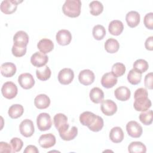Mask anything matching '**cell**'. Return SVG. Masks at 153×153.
Here are the masks:
<instances>
[{"mask_svg": "<svg viewBox=\"0 0 153 153\" xmlns=\"http://www.w3.org/2000/svg\"><path fill=\"white\" fill-rule=\"evenodd\" d=\"M142 79V74L136 71L134 69H131L127 75V80L132 85H137L140 82Z\"/></svg>", "mask_w": 153, "mask_h": 153, "instance_id": "obj_31", "label": "cell"}, {"mask_svg": "<svg viewBox=\"0 0 153 153\" xmlns=\"http://www.w3.org/2000/svg\"><path fill=\"white\" fill-rule=\"evenodd\" d=\"M109 139L114 143H120L124 139V132L120 127H113L109 133Z\"/></svg>", "mask_w": 153, "mask_h": 153, "instance_id": "obj_25", "label": "cell"}, {"mask_svg": "<svg viewBox=\"0 0 153 153\" xmlns=\"http://www.w3.org/2000/svg\"><path fill=\"white\" fill-rule=\"evenodd\" d=\"M18 82L21 87L26 90L32 88L35 85L34 78L29 73L20 74L18 77Z\"/></svg>", "mask_w": 153, "mask_h": 153, "instance_id": "obj_10", "label": "cell"}, {"mask_svg": "<svg viewBox=\"0 0 153 153\" xmlns=\"http://www.w3.org/2000/svg\"><path fill=\"white\" fill-rule=\"evenodd\" d=\"M145 46L146 50L152 51L153 50V36H151L148 37L145 42Z\"/></svg>", "mask_w": 153, "mask_h": 153, "instance_id": "obj_44", "label": "cell"}, {"mask_svg": "<svg viewBox=\"0 0 153 153\" xmlns=\"http://www.w3.org/2000/svg\"><path fill=\"white\" fill-rule=\"evenodd\" d=\"M37 47L40 52L43 54H47L54 48V43L51 39L47 38H43L41 39L37 44Z\"/></svg>", "mask_w": 153, "mask_h": 153, "instance_id": "obj_24", "label": "cell"}, {"mask_svg": "<svg viewBox=\"0 0 153 153\" xmlns=\"http://www.w3.org/2000/svg\"><path fill=\"white\" fill-rule=\"evenodd\" d=\"M97 115L94 113L89 111H85L82 112L79 115V121L82 125L87 126L88 128L91 126L96 121Z\"/></svg>", "mask_w": 153, "mask_h": 153, "instance_id": "obj_17", "label": "cell"}, {"mask_svg": "<svg viewBox=\"0 0 153 153\" xmlns=\"http://www.w3.org/2000/svg\"><path fill=\"white\" fill-rule=\"evenodd\" d=\"M16 66L11 62H5L1 66V74L7 78L13 76L16 72Z\"/></svg>", "mask_w": 153, "mask_h": 153, "instance_id": "obj_21", "label": "cell"}, {"mask_svg": "<svg viewBox=\"0 0 153 153\" xmlns=\"http://www.w3.org/2000/svg\"><path fill=\"white\" fill-rule=\"evenodd\" d=\"M12 54L17 57H20L24 56L26 53V47H20L13 44L11 48Z\"/></svg>", "mask_w": 153, "mask_h": 153, "instance_id": "obj_40", "label": "cell"}, {"mask_svg": "<svg viewBox=\"0 0 153 153\" xmlns=\"http://www.w3.org/2000/svg\"><path fill=\"white\" fill-rule=\"evenodd\" d=\"M124 29V25L121 21L118 20H114L111 21L108 26L109 32L115 36L120 35Z\"/></svg>", "mask_w": 153, "mask_h": 153, "instance_id": "obj_20", "label": "cell"}, {"mask_svg": "<svg viewBox=\"0 0 153 153\" xmlns=\"http://www.w3.org/2000/svg\"><path fill=\"white\" fill-rule=\"evenodd\" d=\"M126 20L129 27H134L140 23V14L136 11H129L126 16Z\"/></svg>", "mask_w": 153, "mask_h": 153, "instance_id": "obj_22", "label": "cell"}, {"mask_svg": "<svg viewBox=\"0 0 153 153\" xmlns=\"http://www.w3.org/2000/svg\"><path fill=\"white\" fill-rule=\"evenodd\" d=\"M90 100L94 103H99L102 102L104 98V93L99 87L93 88L89 93Z\"/></svg>", "mask_w": 153, "mask_h": 153, "instance_id": "obj_26", "label": "cell"}, {"mask_svg": "<svg viewBox=\"0 0 153 153\" xmlns=\"http://www.w3.org/2000/svg\"><path fill=\"white\" fill-rule=\"evenodd\" d=\"M152 111L147 110L141 112L139 115V118L142 124L146 126H148L150 125L152 122Z\"/></svg>", "mask_w": 153, "mask_h": 153, "instance_id": "obj_36", "label": "cell"}, {"mask_svg": "<svg viewBox=\"0 0 153 153\" xmlns=\"http://www.w3.org/2000/svg\"><path fill=\"white\" fill-rule=\"evenodd\" d=\"M126 72V66L122 63H116L113 65L111 69V73L115 77L121 76Z\"/></svg>", "mask_w": 153, "mask_h": 153, "instance_id": "obj_37", "label": "cell"}, {"mask_svg": "<svg viewBox=\"0 0 153 153\" xmlns=\"http://www.w3.org/2000/svg\"><path fill=\"white\" fill-rule=\"evenodd\" d=\"M133 66L134 70H136L140 74H142L148 70L149 68V65L148 63L145 60L139 59L136 60L134 62Z\"/></svg>", "mask_w": 153, "mask_h": 153, "instance_id": "obj_33", "label": "cell"}, {"mask_svg": "<svg viewBox=\"0 0 153 153\" xmlns=\"http://www.w3.org/2000/svg\"><path fill=\"white\" fill-rule=\"evenodd\" d=\"M103 125H104V123H103V118L97 115L96 121L93 124L90 126L88 128L92 131L97 132L102 129Z\"/></svg>", "mask_w": 153, "mask_h": 153, "instance_id": "obj_39", "label": "cell"}, {"mask_svg": "<svg viewBox=\"0 0 153 153\" xmlns=\"http://www.w3.org/2000/svg\"><path fill=\"white\" fill-rule=\"evenodd\" d=\"M51 72L50 68L48 66H44L36 70V77L41 81H46L51 76Z\"/></svg>", "mask_w": 153, "mask_h": 153, "instance_id": "obj_30", "label": "cell"}, {"mask_svg": "<svg viewBox=\"0 0 153 153\" xmlns=\"http://www.w3.org/2000/svg\"><path fill=\"white\" fill-rule=\"evenodd\" d=\"M0 152H13V149L11 145L7 142H0Z\"/></svg>", "mask_w": 153, "mask_h": 153, "instance_id": "obj_43", "label": "cell"}, {"mask_svg": "<svg viewBox=\"0 0 153 153\" xmlns=\"http://www.w3.org/2000/svg\"><path fill=\"white\" fill-rule=\"evenodd\" d=\"M36 124L40 131L49 130L52 125L50 115L45 112L39 114L36 118Z\"/></svg>", "mask_w": 153, "mask_h": 153, "instance_id": "obj_4", "label": "cell"}, {"mask_svg": "<svg viewBox=\"0 0 153 153\" xmlns=\"http://www.w3.org/2000/svg\"><path fill=\"white\" fill-rule=\"evenodd\" d=\"M94 74L90 69H84L81 71L78 75L79 82L84 85L91 84L94 82Z\"/></svg>", "mask_w": 153, "mask_h": 153, "instance_id": "obj_13", "label": "cell"}, {"mask_svg": "<svg viewBox=\"0 0 153 153\" xmlns=\"http://www.w3.org/2000/svg\"><path fill=\"white\" fill-rule=\"evenodd\" d=\"M90 12L93 16H99L103 10V5L99 1H93L89 4Z\"/></svg>", "mask_w": 153, "mask_h": 153, "instance_id": "obj_32", "label": "cell"}, {"mask_svg": "<svg viewBox=\"0 0 153 153\" xmlns=\"http://www.w3.org/2000/svg\"><path fill=\"white\" fill-rule=\"evenodd\" d=\"M18 92L17 85L11 81L5 82L1 88V93L2 96L8 99L14 98Z\"/></svg>", "mask_w": 153, "mask_h": 153, "instance_id": "obj_5", "label": "cell"}, {"mask_svg": "<svg viewBox=\"0 0 153 153\" xmlns=\"http://www.w3.org/2000/svg\"><path fill=\"white\" fill-rule=\"evenodd\" d=\"M105 50L109 53H115L118 51L120 48L118 41L114 38L108 39L104 45Z\"/></svg>", "mask_w": 153, "mask_h": 153, "instance_id": "obj_29", "label": "cell"}, {"mask_svg": "<svg viewBox=\"0 0 153 153\" xmlns=\"http://www.w3.org/2000/svg\"><path fill=\"white\" fill-rule=\"evenodd\" d=\"M48 56L41 52H35L30 57V62L32 65L37 68H41L45 66L48 62Z\"/></svg>", "mask_w": 153, "mask_h": 153, "instance_id": "obj_12", "label": "cell"}, {"mask_svg": "<svg viewBox=\"0 0 153 153\" xmlns=\"http://www.w3.org/2000/svg\"><path fill=\"white\" fill-rule=\"evenodd\" d=\"M56 142V137L52 133L42 134L40 136L38 140L39 145L44 149L50 148L53 146L55 145Z\"/></svg>", "mask_w": 153, "mask_h": 153, "instance_id": "obj_14", "label": "cell"}, {"mask_svg": "<svg viewBox=\"0 0 153 153\" xmlns=\"http://www.w3.org/2000/svg\"><path fill=\"white\" fill-rule=\"evenodd\" d=\"M22 1L16 0H4L1 4V10L5 14H10L16 11L17 5Z\"/></svg>", "mask_w": 153, "mask_h": 153, "instance_id": "obj_11", "label": "cell"}, {"mask_svg": "<svg viewBox=\"0 0 153 153\" xmlns=\"http://www.w3.org/2000/svg\"><path fill=\"white\" fill-rule=\"evenodd\" d=\"M128 151L131 153H145L146 152V148L141 142L134 141L129 144Z\"/></svg>", "mask_w": 153, "mask_h": 153, "instance_id": "obj_28", "label": "cell"}, {"mask_svg": "<svg viewBox=\"0 0 153 153\" xmlns=\"http://www.w3.org/2000/svg\"><path fill=\"white\" fill-rule=\"evenodd\" d=\"M53 122L59 134L69 129V124L68 123V117L62 113L56 114L53 118Z\"/></svg>", "mask_w": 153, "mask_h": 153, "instance_id": "obj_3", "label": "cell"}, {"mask_svg": "<svg viewBox=\"0 0 153 153\" xmlns=\"http://www.w3.org/2000/svg\"><path fill=\"white\" fill-rule=\"evenodd\" d=\"M148 93L144 88H137L134 93L133 107L137 111H145L151 106V101L148 97Z\"/></svg>", "mask_w": 153, "mask_h": 153, "instance_id": "obj_1", "label": "cell"}, {"mask_svg": "<svg viewBox=\"0 0 153 153\" xmlns=\"http://www.w3.org/2000/svg\"><path fill=\"white\" fill-rule=\"evenodd\" d=\"M117 78L111 72H107L103 74L101 78V84L106 88H112L117 83Z\"/></svg>", "mask_w": 153, "mask_h": 153, "instance_id": "obj_19", "label": "cell"}, {"mask_svg": "<svg viewBox=\"0 0 153 153\" xmlns=\"http://www.w3.org/2000/svg\"><path fill=\"white\" fill-rule=\"evenodd\" d=\"M19 130L20 133L24 137H29L32 136L35 131L33 122L29 119L23 120L20 124Z\"/></svg>", "mask_w": 153, "mask_h": 153, "instance_id": "obj_7", "label": "cell"}, {"mask_svg": "<svg viewBox=\"0 0 153 153\" xmlns=\"http://www.w3.org/2000/svg\"><path fill=\"white\" fill-rule=\"evenodd\" d=\"M100 109L105 115L111 116L116 113L117 111V106L112 100H103L101 102Z\"/></svg>", "mask_w": 153, "mask_h": 153, "instance_id": "obj_9", "label": "cell"}, {"mask_svg": "<svg viewBox=\"0 0 153 153\" xmlns=\"http://www.w3.org/2000/svg\"><path fill=\"white\" fill-rule=\"evenodd\" d=\"M92 33L94 39L96 40H101L106 35V30L103 26L97 25L93 27Z\"/></svg>", "mask_w": 153, "mask_h": 153, "instance_id": "obj_35", "label": "cell"}, {"mask_svg": "<svg viewBox=\"0 0 153 153\" xmlns=\"http://www.w3.org/2000/svg\"><path fill=\"white\" fill-rule=\"evenodd\" d=\"M152 81H153V75L152 72H149L146 74L144 79V84L146 88L148 89H152Z\"/></svg>", "mask_w": 153, "mask_h": 153, "instance_id": "obj_42", "label": "cell"}, {"mask_svg": "<svg viewBox=\"0 0 153 153\" xmlns=\"http://www.w3.org/2000/svg\"><path fill=\"white\" fill-rule=\"evenodd\" d=\"M24 112L22 105L20 104H14L11 105L8 111V115L12 119H16L20 117Z\"/></svg>", "mask_w": 153, "mask_h": 153, "instance_id": "obj_27", "label": "cell"}, {"mask_svg": "<svg viewBox=\"0 0 153 153\" xmlns=\"http://www.w3.org/2000/svg\"><path fill=\"white\" fill-rule=\"evenodd\" d=\"M34 104L39 109L47 108L50 104V99L45 94H40L36 96L34 99Z\"/></svg>", "mask_w": 153, "mask_h": 153, "instance_id": "obj_18", "label": "cell"}, {"mask_svg": "<svg viewBox=\"0 0 153 153\" xmlns=\"http://www.w3.org/2000/svg\"><path fill=\"white\" fill-rule=\"evenodd\" d=\"M57 78L60 84L63 85H68L74 79V71L71 68H63L59 72Z\"/></svg>", "mask_w": 153, "mask_h": 153, "instance_id": "obj_8", "label": "cell"}, {"mask_svg": "<svg viewBox=\"0 0 153 153\" xmlns=\"http://www.w3.org/2000/svg\"><path fill=\"white\" fill-rule=\"evenodd\" d=\"M78 134V128L75 126L72 127L70 129H68L67 131L60 134V137L66 141H69L73 140L75 138Z\"/></svg>", "mask_w": 153, "mask_h": 153, "instance_id": "obj_34", "label": "cell"}, {"mask_svg": "<svg viewBox=\"0 0 153 153\" xmlns=\"http://www.w3.org/2000/svg\"><path fill=\"white\" fill-rule=\"evenodd\" d=\"M145 27L149 29H153V13L152 12L146 14L143 19Z\"/></svg>", "mask_w": 153, "mask_h": 153, "instance_id": "obj_41", "label": "cell"}, {"mask_svg": "<svg viewBox=\"0 0 153 153\" xmlns=\"http://www.w3.org/2000/svg\"><path fill=\"white\" fill-rule=\"evenodd\" d=\"M126 130L128 134L133 138L140 137L143 132L142 127L136 121H130L127 123Z\"/></svg>", "mask_w": 153, "mask_h": 153, "instance_id": "obj_6", "label": "cell"}, {"mask_svg": "<svg viewBox=\"0 0 153 153\" xmlns=\"http://www.w3.org/2000/svg\"><path fill=\"white\" fill-rule=\"evenodd\" d=\"M10 145L13 149V152L20 151L23 145V141L18 137H13L10 140Z\"/></svg>", "mask_w": 153, "mask_h": 153, "instance_id": "obj_38", "label": "cell"}, {"mask_svg": "<svg viewBox=\"0 0 153 153\" xmlns=\"http://www.w3.org/2000/svg\"><path fill=\"white\" fill-rule=\"evenodd\" d=\"M114 95L118 100L124 102L129 99L130 97L131 92L128 87L121 86L115 90Z\"/></svg>", "mask_w": 153, "mask_h": 153, "instance_id": "obj_23", "label": "cell"}, {"mask_svg": "<svg viewBox=\"0 0 153 153\" xmlns=\"http://www.w3.org/2000/svg\"><path fill=\"white\" fill-rule=\"evenodd\" d=\"M38 153L39 151L37 148L34 145H28L26 147L25 149L24 150V153Z\"/></svg>", "mask_w": 153, "mask_h": 153, "instance_id": "obj_45", "label": "cell"}, {"mask_svg": "<svg viewBox=\"0 0 153 153\" xmlns=\"http://www.w3.org/2000/svg\"><path fill=\"white\" fill-rule=\"evenodd\" d=\"M14 45L20 47H26L29 42V36L23 30L17 32L13 36Z\"/></svg>", "mask_w": 153, "mask_h": 153, "instance_id": "obj_16", "label": "cell"}, {"mask_svg": "<svg viewBox=\"0 0 153 153\" xmlns=\"http://www.w3.org/2000/svg\"><path fill=\"white\" fill-rule=\"evenodd\" d=\"M81 7L80 0H66L62 6V11L68 17H76L80 15Z\"/></svg>", "mask_w": 153, "mask_h": 153, "instance_id": "obj_2", "label": "cell"}, {"mask_svg": "<svg viewBox=\"0 0 153 153\" xmlns=\"http://www.w3.org/2000/svg\"><path fill=\"white\" fill-rule=\"evenodd\" d=\"M57 43L62 46L69 44L72 39L71 32L66 29H61L57 32L56 35Z\"/></svg>", "mask_w": 153, "mask_h": 153, "instance_id": "obj_15", "label": "cell"}]
</instances>
